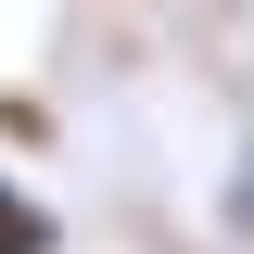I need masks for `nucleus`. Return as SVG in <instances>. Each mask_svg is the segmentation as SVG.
<instances>
[{"mask_svg":"<svg viewBox=\"0 0 254 254\" xmlns=\"http://www.w3.org/2000/svg\"><path fill=\"white\" fill-rule=\"evenodd\" d=\"M64 229H51V203H38L26 178H0V254H51Z\"/></svg>","mask_w":254,"mask_h":254,"instance_id":"obj_1","label":"nucleus"}]
</instances>
